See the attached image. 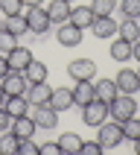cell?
I'll return each mask as SVG.
<instances>
[{
	"label": "cell",
	"mask_w": 140,
	"mask_h": 155,
	"mask_svg": "<svg viewBox=\"0 0 140 155\" xmlns=\"http://www.w3.org/2000/svg\"><path fill=\"white\" fill-rule=\"evenodd\" d=\"M137 114V100H134V94H117L108 103V117L117 123L129 120V117H134Z\"/></svg>",
	"instance_id": "cell-1"
},
{
	"label": "cell",
	"mask_w": 140,
	"mask_h": 155,
	"mask_svg": "<svg viewBox=\"0 0 140 155\" xmlns=\"http://www.w3.org/2000/svg\"><path fill=\"white\" fill-rule=\"evenodd\" d=\"M24 9H26V12H24V21H26V29H29V32L44 35V32L52 26L47 9H41V6H24Z\"/></svg>",
	"instance_id": "cell-2"
},
{
	"label": "cell",
	"mask_w": 140,
	"mask_h": 155,
	"mask_svg": "<svg viewBox=\"0 0 140 155\" xmlns=\"http://www.w3.org/2000/svg\"><path fill=\"white\" fill-rule=\"evenodd\" d=\"M96 140H99V143H102V149H117L122 143V129H120V123L117 120H105V123H99V126H96Z\"/></svg>",
	"instance_id": "cell-3"
},
{
	"label": "cell",
	"mask_w": 140,
	"mask_h": 155,
	"mask_svg": "<svg viewBox=\"0 0 140 155\" xmlns=\"http://www.w3.org/2000/svg\"><path fill=\"white\" fill-rule=\"evenodd\" d=\"M108 120V103H102V100H91L88 105H82V123L85 126H99V123H105Z\"/></svg>",
	"instance_id": "cell-4"
},
{
	"label": "cell",
	"mask_w": 140,
	"mask_h": 155,
	"mask_svg": "<svg viewBox=\"0 0 140 155\" xmlns=\"http://www.w3.org/2000/svg\"><path fill=\"white\" fill-rule=\"evenodd\" d=\"M29 117L35 120L38 129H47V132L59 126V111H56L52 105H32V108H29Z\"/></svg>",
	"instance_id": "cell-5"
},
{
	"label": "cell",
	"mask_w": 140,
	"mask_h": 155,
	"mask_svg": "<svg viewBox=\"0 0 140 155\" xmlns=\"http://www.w3.org/2000/svg\"><path fill=\"white\" fill-rule=\"evenodd\" d=\"M0 85H3L6 97H21V94H26V88H29V82H26V76L21 73V70H9L6 76L0 79Z\"/></svg>",
	"instance_id": "cell-6"
},
{
	"label": "cell",
	"mask_w": 140,
	"mask_h": 155,
	"mask_svg": "<svg viewBox=\"0 0 140 155\" xmlns=\"http://www.w3.org/2000/svg\"><path fill=\"white\" fill-rule=\"evenodd\" d=\"M67 76L73 82H79V79H94L96 76V61L94 59H73L67 64Z\"/></svg>",
	"instance_id": "cell-7"
},
{
	"label": "cell",
	"mask_w": 140,
	"mask_h": 155,
	"mask_svg": "<svg viewBox=\"0 0 140 155\" xmlns=\"http://www.w3.org/2000/svg\"><path fill=\"white\" fill-rule=\"evenodd\" d=\"M82 32H85V29H79V26H73L70 21H64V24H59V29H56V41H59L61 47H79V44H82Z\"/></svg>",
	"instance_id": "cell-8"
},
{
	"label": "cell",
	"mask_w": 140,
	"mask_h": 155,
	"mask_svg": "<svg viewBox=\"0 0 140 155\" xmlns=\"http://www.w3.org/2000/svg\"><path fill=\"white\" fill-rule=\"evenodd\" d=\"M114 82H117L120 94H137L140 91V76H137V70H131V68H122Z\"/></svg>",
	"instance_id": "cell-9"
},
{
	"label": "cell",
	"mask_w": 140,
	"mask_h": 155,
	"mask_svg": "<svg viewBox=\"0 0 140 155\" xmlns=\"http://www.w3.org/2000/svg\"><path fill=\"white\" fill-rule=\"evenodd\" d=\"M6 61H9V70H21V73H24V68L32 61V50H29V47L15 44V47L6 53Z\"/></svg>",
	"instance_id": "cell-10"
},
{
	"label": "cell",
	"mask_w": 140,
	"mask_h": 155,
	"mask_svg": "<svg viewBox=\"0 0 140 155\" xmlns=\"http://www.w3.org/2000/svg\"><path fill=\"white\" fill-rule=\"evenodd\" d=\"M47 105H52L56 111H70V105H76L73 103V88H67V85H61V88H52V94H50V103Z\"/></svg>",
	"instance_id": "cell-11"
},
{
	"label": "cell",
	"mask_w": 140,
	"mask_h": 155,
	"mask_svg": "<svg viewBox=\"0 0 140 155\" xmlns=\"http://www.w3.org/2000/svg\"><path fill=\"white\" fill-rule=\"evenodd\" d=\"M94 97H96L94 79H79L76 85H73V103H76V105H88Z\"/></svg>",
	"instance_id": "cell-12"
},
{
	"label": "cell",
	"mask_w": 140,
	"mask_h": 155,
	"mask_svg": "<svg viewBox=\"0 0 140 155\" xmlns=\"http://www.w3.org/2000/svg\"><path fill=\"white\" fill-rule=\"evenodd\" d=\"M50 94H52V88L47 85V82H32V85L26 88V100H29V105H47V103H50Z\"/></svg>",
	"instance_id": "cell-13"
},
{
	"label": "cell",
	"mask_w": 140,
	"mask_h": 155,
	"mask_svg": "<svg viewBox=\"0 0 140 155\" xmlns=\"http://www.w3.org/2000/svg\"><path fill=\"white\" fill-rule=\"evenodd\" d=\"M91 29H94L96 38H114V35H117V21H114L111 15H99V18H94Z\"/></svg>",
	"instance_id": "cell-14"
},
{
	"label": "cell",
	"mask_w": 140,
	"mask_h": 155,
	"mask_svg": "<svg viewBox=\"0 0 140 155\" xmlns=\"http://www.w3.org/2000/svg\"><path fill=\"white\" fill-rule=\"evenodd\" d=\"M3 108L9 111V117L15 120V117H24V114H29V100H26V94H21V97H6L3 100Z\"/></svg>",
	"instance_id": "cell-15"
},
{
	"label": "cell",
	"mask_w": 140,
	"mask_h": 155,
	"mask_svg": "<svg viewBox=\"0 0 140 155\" xmlns=\"http://www.w3.org/2000/svg\"><path fill=\"white\" fill-rule=\"evenodd\" d=\"M94 18H96V15H94V9H91V6H73L67 21H70L73 26H79V29H91Z\"/></svg>",
	"instance_id": "cell-16"
},
{
	"label": "cell",
	"mask_w": 140,
	"mask_h": 155,
	"mask_svg": "<svg viewBox=\"0 0 140 155\" xmlns=\"http://www.w3.org/2000/svg\"><path fill=\"white\" fill-rule=\"evenodd\" d=\"M70 9L73 6H70L67 0H52V3H47V15H50L52 24H64L70 18Z\"/></svg>",
	"instance_id": "cell-17"
},
{
	"label": "cell",
	"mask_w": 140,
	"mask_h": 155,
	"mask_svg": "<svg viewBox=\"0 0 140 155\" xmlns=\"http://www.w3.org/2000/svg\"><path fill=\"white\" fill-rule=\"evenodd\" d=\"M35 129H38V126H35V120L29 117V114H24V117H15V120H12V132L18 135V140H21V138H32Z\"/></svg>",
	"instance_id": "cell-18"
},
{
	"label": "cell",
	"mask_w": 140,
	"mask_h": 155,
	"mask_svg": "<svg viewBox=\"0 0 140 155\" xmlns=\"http://www.w3.org/2000/svg\"><path fill=\"white\" fill-rule=\"evenodd\" d=\"M3 29H6L9 35H15V38H24V35L29 32V29H26V21H24V12H21V15H6Z\"/></svg>",
	"instance_id": "cell-19"
},
{
	"label": "cell",
	"mask_w": 140,
	"mask_h": 155,
	"mask_svg": "<svg viewBox=\"0 0 140 155\" xmlns=\"http://www.w3.org/2000/svg\"><path fill=\"white\" fill-rule=\"evenodd\" d=\"M94 88H96V100H102V103H111L114 97L120 94L114 79H96V82H94Z\"/></svg>",
	"instance_id": "cell-20"
},
{
	"label": "cell",
	"mask_w": 140,
	"mask_h": 155,
	"mask_svg": "<svg viewBox=\"0 0 140 155\" xmlns=\"http://www.w3.org/2000/svg\"><path fill=\"white\" fill-rule=\"evenodd\" d=\"M111 59L114 61H129L131 59V41H126V38H120V35H117V38H114L111 41Z\"/></svg>",
	"instance_id": "cell-21"
},
{
	"label": "cell",
	"mask_w": 140,
	"mask_h": 155,
	"mask_svg": "<svg viewBox=\"0 0 140 155\" xmlns=\"http://www.w3.org/2000/svg\"><path fill=\"white\" fill-rule=\"evenodd\" d=\"M117 35L126 41H137L140 38V24L134 18H122V24H117Z\"/></svg>",
	"instance_id": "cell-22"
},
{
	"label": "cell",
	"mask_w": 140,
	"mask_h": 155,
	"mask_svg": "<svg viewBox=\"0 0 140 155\" xmlns=\"http://www.w3.org/2000/svg\"><path fill=\"white\" fill-rule=\"evenodd\" d=\"M24 76H26V82H29V85H32V82H47V64L32 59V61L24 68Z\"/></svg>",
	"instance_id": "cell-23"
},
{
	"label": "cell",
	"mask_w": 140,
	"mask_h": 155,
	"mask_svg": "<svg viewBox=\"0 0 140 155\" xmlns=\"http://www.w3.org/2000/svg\"><path fill=\"white\" fill-rule=\"evenodd\" d=\"M59 147H61V152H79L82 149V138H79L76 132H61V138H59Z\"/></svg>",
	"instance_id": "cell-24"
},
{
	"label": "cell",
	"mask_w": 140,
	"mask_h": 155,
	"mask_svg": "<svg viewBox=\"0 0 140 155\" xmlns=\"http://www.w3.org/2000/svg\"><path fill=\"white\" fill-rule=\"evenodd\" d=\"M120 129H122V138L134 143V140L140 138V117L134 114V117H129V120H122V123H120Z\"/></svg>",
	"instance_id": "cell-25"
},
{
	"label": "cell",
	"mask_w": 140,
	"mask_h": 155,
	"mask_svg": "<svg viewBox=\"0 0 140 155\" xmlns=\"http://www.w3.org/2000/svg\"><path fill=\"white\" fill-rule=\"evenodd\" d=\"M0 155H18V135L12 129L0 132Z\"/></svg>",
	"instance_id": "cell-26"
},
{
	"label": "cell",
	"mask_w": 140,
	"mask_h": 155,
	"mask_svg": "<svg viewBox=\"0 0 140 155\" xmlns=\"http://www.w3.org/2000/svg\"><path fill=\"white\" fill-rule=\"evenodd\" d=\"M91 9H94V15H114V9H117V0H94L91 3Z\"/></svg>",
	"instance_id": "cell-27"
},
{
	"label": "cell",
	"mask_w": 140,
	"mask_h": 155,
	"mask_svg": "<svg viewBox=\"0 0 140 155\" xmlns=\"http://www.w3.org/2000/svg\"><path fill=\"white\" fill-rule=\"evenodd\" d=\"M24 0H0V15H21Z\"/></svg>",
	"instance_id": "cell-28"
},
{
	"label": "cell",
	"mask_w": 140,
	"mask_h": 155,
	"mask_svg": "<svg viewBox=\"0 0 140 155\" xmlns=\"http://www.w3.org/2000/svg\"><path fill=\"white\" fill-rule=\"evenodd\" d=\"M120 12L126 18H134V21H137V18H140V0H122V3H120Z\"/></svg>",
	"instance_id": "cell-29"
},
{
	"label": "cell",
	"mask_w": 140,
	"mask_h": 155,
	"mask_svg": "<svg viewBox=\"0 0 140 155\" xmlns=\"http://www.w3.org/2000/svg\"><path fill=\"white\" fill-rule=\"evenodd\" d=\"M18 152L21 155H38V143L32 138H21L18 140Z\"/></svg>",
	"instance_id": "cell-30"
},
{
	"label": "cell",
	"mask_w": 140,
	"mask_h": 155,
	"mask_svg": "<svg viewBox=\"0 0 140 155\" xmlns=\"http://www.w3.org/2000/svg\"><path fill=\"white\" fill-rule=\"evenodd\" d=\"M79 155H102V143L99 140H82Z\"/></svg>",
	"instance_id": "cell-31"
},
{
	"label": "cell",
	"mask_w": 140,
	"mask_h": 155,
	"mask_svg": "<svg viewBox=\"0 0 140 155\" xmlns=\"http://www.w3.org/2000/svg\"><path fill=\"white\" fill-rule=\"evenodd\" d=\"M15 44H18V38H15V35H9L6 29H0V53H3V56H6V53L15 47Z\"/></svg>",
	"instance_id": "cell-32"
},
{
	"label": "cell",
	"mask_w": 140,
	"mask_h": 155,
	"mask_svg": "<svg viewBox=\"0 0 140 155\" xmlns=\"http://www.w3.org/2000/svg\"><path fill=\"white\" fill-rule=\"evenodd\" d=\"M38 155H61L59 140H56V143H41V147H38Z\"/></svg>",
	"instance_id": "cell-33"
},
{
	"label": "cell",
	"mask_w": 140,
	"mask_h": 155,
	"mask_svg": "<svg viewBox=\"0 0 140 155\" xmlns=\"http://www.w3.org/2000/svg\"><path fill=\"white\" fill-rule=\"evenodd\" d=\"M12 129V117H9V111L0 105V132H9Z\"/></svg>",
	"instance_id": "cell-34"
},
{
	"label": "cell",
	"mask_w": 140,
	"mask_h": 155,
	"mask_svg": "<svg viewBox=\"0 0 140 155\" xmlns=\"http://www.w3.org/2000/svg\"><path fill=\"white\" fill-rule=\"evenodd\" d=\"M6 73H9V61H6V56L0 53V79L6 76Z\"/></svg>",
	"instance_id": "cell-35"
},
{
	"label": "cell",
	"mask_w": 140,
	"mask_h": 155,
	"mask_svg": "<svg viewBox=\"0 0 140 155\" xmlns=\"http://www.w3.org/2000/svg\"><path fill=\"white\" fill-rule=\"evenodd\" d=\"M131 59L140 61V38H137V41H131Z\"/></svg>",
	"instance_id": "cell-36"
},
{
	"label": "cell",
	"mask_w": 140,
	"mask_h": 155,
	"mask_svg": "<svg viewBox=\"0 0 140 155\" xmlns=\"http://www.w3.org/2000/svg\"><path fill=\"white\" fill-rule=\"evenodd\" d=\"M44 0H24V6H41Z\"/></svg>",
	"instance_id": "cell-37"
},
{
	"label": "cell",
	"mask_w": 140,
	"mask_h": 155,
	"mask_svg": "<svg viewBox=\"0 0 140 155\" xmlns=\"http://www.w3.org/2000/svg\"><path fill=\"white\" fill-rule=\"evenodd\" d=\"M3 100H6V91H3V85H0V105H3Z\"/></svg>",
	"instance_id": "cell-38"
},
{
	"label": "cell",
	"mask_w": 140,
	"mask_h": 155,
	"mask_svg": "<svg viewBox=\"0 0 140 155\" xmlns=\"http://www.w3.org/2000/svg\"><path fill=\"white\" fill-rule=\"evenodd\" d=\"M134 152H137V155H140V138H137V140H134Z\"/></svg>",
	"instance_id": "cell-39"
},
{
	"label": "cell",
	"mask_w": 140,
	"mask_h": 155,
	"mask_svg": "<svg viewBox=\"0 0 140 155\" xmlns=\"http://www.w3.org/2000/svg\"><path fill=\"white\" fill-rule=\"evenodd\" d=\"M137 117H140V105H137Z\"/></svg>",
	"instance_id": "cell-40"
},
{
	"label": "cell",
	"mask_w": 140,
	"mask_h": 155,
	"mask_svg": "<svg viewBox=\"0 0 140 155\" xmlns=\"http://www.w3.org/2000/svg\"><path fill=\"white\" fill-rule=\"evenodd\" d=\"M67 3H76V0H67Z\"/></svg>",
	"instance_id": "cell-41"
},
{
	"label": "cell",
	"mask_w": 140,
	"mask_h": 155,
	"mask_svg": "<svg viewBox=\"0 0 140 155\" xmlns=\"http://www.w3.org/2000/svg\"><path fill=\"white\" fill-rule=\"evenodd\" d=\"M0 29H3V21H0Z\"/></svg>",
	"instance_id": "cell-42"
},
{
	"label": "cell",
	"mask_w": 140,
	"mask_h": 155,
	"mask_svg": "<svg viewBox=\"0 0 140 155\" xmlns=\"http://www.w3.org/2000/svg\"><path fill=\"white\" fill-rule=\"evenodd\" d=\"M137 76H140V70H137Z\"/></svg>",
	"instance_id": "cell-43"
}]
</instances>
